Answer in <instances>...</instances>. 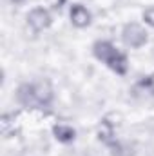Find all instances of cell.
<instances>
[{
	"instance_id": "30bf717a",
	"label": "cell",
	"mask_w": 154,
	"mask_h": 156,
	"mask_svg": "<svg viewBox=\"0 0 154 156\" xmlns=\"http://www.w3.org/2000/svg\"><path fill=\"white\" fill-rule=\"evenodd\" d=\"M143 20H145V24L154 27V7H149V9L143 11Z\"/></svg>"
},
{
	"instance_id": "9c48e42d",
	"label": "cell",
	"mask_w": 154,
	"mask_h": 156,
	"mask_svg": "<svg viewBox=\"0 0 154 156\" xmlns=\"http://www.w3.org/2000/svg\"><path fill=\"white\" fill-rule=\"evenodd\" d=\"M136 87H140L142 91H145V93H149L151 96H154V75L143 76L140 82H138V85H136Z\"/></svg>"
},
{
	"instance_id": "277c9868",
	"label": "cell",
	"mask_w": 154,
	"mask_h": 156,
	"mask_svg": "<svg viewBox=\"0 0 154 156\" xmlns=\"http://www.w3.org/2000/svg\"><path fill=\"white\" fill-rule=\"evenodd\" d=\"M51 22H53V16L45 7H35L27 15V24L31 26V29L35 33H40V31L47 29L51 26Z\"/></svg>"
},
{
	"instance_id": "52a82bcc",
	"label": "cell",
	"mask_w": 154,
	"mask_h": 156,
	"mask_svg": "<svg viewBox=\"0 0 154 156\" xmlns=\"http://www.w3.org/2000/svg\"><path fill=\"white\" fill-rule=\"evenodd\" d=\"M53 134L58 142L62 144H71L75 138H76V131L71 127V125H65V123H58L53 127Z\"/></svg>"
},
{
	"instance_id": "3957f363",
	"label": "cell",
	"mask_w": 154,
	"mask_h": 156,
	"mask_svg": "<svg viewBox=\"0 0 154 156\" xmlns=\"http://www.w3.org/2000/svg\"><path fill=\"white\" fill-rule=\"evenodd\" d=\"M121 38L125 42V45H129V47H132V49H138V47H142V45L147 44L149 35H147V31H145L140 24L131 22V24H127V26L123 27Z\"/></svg>"
},
{
	"instance_id": "8992f818",
	"label": "cell",
	"mask_w": 154,
	"mask_h": 156,
	"mask_svg": "<svg viewBox=\"0 0 154 156\" xmlns=\"http://www.w3.org/2000/svg\"><path fill=\"white\" fill-rule=\"evenodd\" d=\"M118 123L109 122V118H103L98 125V140L103 142L105 145H109L111 142H114V127Z\"/></svg>"
},
{
	"instance_id": "6da1fadb",
	"label": "cell",
	"mask_w": 154,
	"mask_h": 156,
	"mask_svg": "<svg viewBox=\"0 0 154 156\" xmlns=\"http://www.w3.org/2000/svg\"><path fill=\"white\" fill-rule=\"evenodd\" d=\"M16 100L26 109L45 107L53 100V89L49 82H37V83H22L16 89Z\"/></svg>"
},
{
	"instance_id": "ba28073f",
	"label": "cell",
	"mask_w": 154,
	"mask_h": 156,
	"mask_svg": "<svg viewBox=\"0 0 154 156\" xmlns=\"http://www.w3.org/2000/svg\"><path fill=\"white\" fill-rule=\"evenodd\" d=\"M109 149H111V154L113 156H132V149L129 147V145H123L121 142H111L109 145H107Z\"/></svg>"
},
{
	"instance_id": "5b68a950",
	"label": "cell",
	"mask_w": 154,
	"mask_h": 156,
	"mask_svg": "<svg viewBox=\"0 0 154 156\" xmlns=\"http://www.w3.org/2000/svg\"><path fill=\"white\" fill-rule=\"evenodd\" d=\"M69 16H71V22L75 27H87L91 24V13L87 11V7H83L82 4H75L71 5V11H69Z\"/></svg>"
},
{
	"instance_id": "8fae6325",
	"label": "cell",
	"mask_w": 154,
	"mask_h": 156,
	"mask_svg": "<svg viewBox=\"0 0 154 156\" xmlns=\"http://www.w3.org/2000/svg\"><path fill=\"white\" fill-rule=\"evenodd\" d=\"M67 0H47V4L54 9V11H60L62 7H64V4H65Z\"/></svg>"
},
{
	"instance_id": "7a4b0ae2",
	"label": "cell",
	"mask_w": 154,
	"mask_h": 156,
	"mask_svg": "<svg viewBox=\"0 0 154 156\" xmlns=\"http://www.w3.org/2000/svg\"><path fill=\"white\" fill-rule=\"evenodd\" d=\"M93 55H94L100 62L107 64V67L113 69L116 75H125L127 69H129L127 56H125L123 53H120L109 40H98V42H94V45H93Z\"/></svg>"
}]
</instances>
